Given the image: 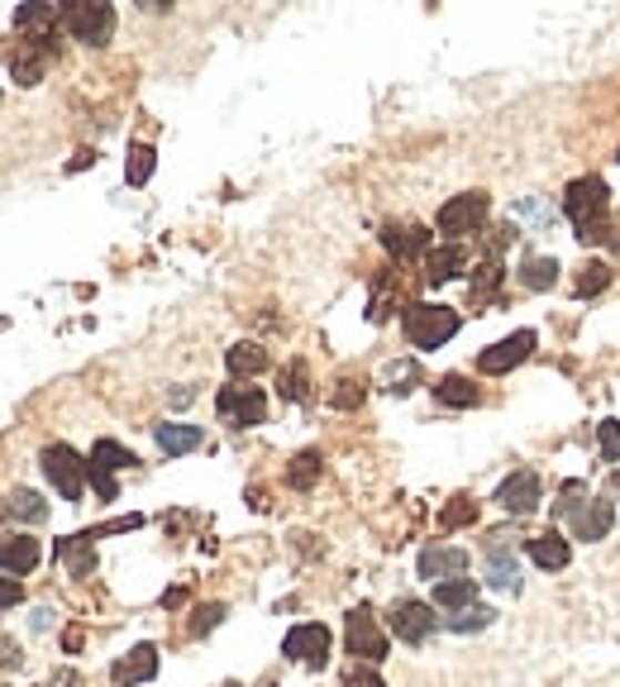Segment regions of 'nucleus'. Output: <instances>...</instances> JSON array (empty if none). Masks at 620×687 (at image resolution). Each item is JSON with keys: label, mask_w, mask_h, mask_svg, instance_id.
<instances>
[{"label": "nucleus", "mask_w": 620, "mask_h": 687, "mask_svg": "<svg viewBox=\"0 0 620 687\" xmlns=\"http://www.w3.org/2000/svg\"><path fill=\"white\" fill-rule=\"evenodd\" d=\"M563 215L572 220V230H578L582 244H607V239H611V230H607V182H601V178L568 182Z\"/></svg>", "instance_id": "f257e3e1"}, {"label": "nucleus", "mask_w": 620, "mask_h": 687, "mask_svg": "<svg viewBox=\"0 0 620 687\" xmlns=\"http://www.w3.org/2000/svg\"><path fill=\"white\" fill-rule=\"evenodd\" d=\"M563 497L568 502H559L553 506V516H559L568 531H572V539H607L611 535V525H616V506L607 502V497H592L582 483H568L563 487Z\"/></svg>", "instance_id": "f03ea898"}, {"label": "nucleus", "mask_w": 620, "mask_h": 687, "mask_svg": "<svg viewBox=\"0 0 620 687\" xmlns=\"http://www.w3.org/2000/svg\"><path fill=\"white\" fill-rule=\"evenodd\" d=\"M402 325H406V340L416 344V348H439V344H449L454 334H458V311L416 301V306H406Z\"/></svg>", "instance_id": "7ed1b4c3"}, {"label": "nucleus", "mask_w": 620, "mask_h": 687, "mask_svg": "<svg viewBox=\"0 0 620 687\" xmlns=\"http://www.w3.org/2000/svg\"><path fill=\"white\" fill-rule=\"evenodd\" d=\"M62 29H68L77 43L101 48V43H110V34H115V10L101 6V0H77V6L62 10Z\"/></svg>", "instance_id": "20e7f679"}, {"label": "nucleus", "mask_w": 620, "mask_h": 687, "mask_svg": "<svg viewBox=\"0 0 620 687\" xmlns=\"http://www.w3.org/2000/svg\"><path fill=\"white\" fill-rule=\"evenodd\" d=\"M134 454L124 449V444H115V440H95V449H91V458H87V477H91V487L101 492V502H115L120 497V487H115V473L120 468H134Z\"/></svg>", "instance_id": "39448f33"}, {"label": "nucleus", "mask_w": 620, "mask_h": 687, "mask_svg": "<svg viewBox=\"0 0 620 687\" xmlns=\"http://www.w3.org/2000/svg\"><path fill=\"white\" fill-rule=\"evenodd\" d=\"M43 473L48 483L58 487L62 502H82V487H87V463L77 458L68 444H48L43 449Z\"/></svg>", "instance_id": "423d86ee"}, {"label": "nucleus", "mask_w": 620, "mask_h": 687, "mask_svg": "<svg viewBox=\"0 0 620 687\" xmlns=\"http://www.w3.org/2000/svg\"><path fill=\"white\" fill-rule=\"evenodd\" d=\"M348 654H354V659H363V664H382L387 659V630L377 626V616L368 612V606H354V612H348Z\"/></svg>", "instance_id": "0eeeda50"}, {"label": "nucleus", "mask_w": 620, "mask_h": 687, "mask_svg": "<svg viewBox=\"0 0 620 687\" xmlns=\"http://www.w3.org/2000/svg\"><path fill=\"white\" fill-rule=\"evenodd\" d=\"M215 411H220V421H225V425L248 430V425H263L267 396L258 387H225V392L215 396Z\"/></svg>", "instance_id": "6e6552de"}, {"label": "nucleus", "mask_w": 620, "mask_h": 687, "mask_svg": "<svg viewBox=\"0 0 620 687\" xmlns=\"http://www.w3.org/2000/svg\"><path fill=\"white\" fill-rule=\"evenodd\" d=\"M487 191H464V196H454V201H444V211H439V234H472L477 225L487 220Z\"/></svg>", "instance_id": "1a4fd4ad"}, {"label": "nucleus", "mask_w": 620, "mask_h": 687, "mask_svg": "<svg viewBox=\"0 0 620 687\" xmlns=\"http://www.w3.org/2000/svg\"><path fill=\"white\" fill-rule=\"evenodd\" d=\"M282 654L296 664H311L321 668L329 659V626H321V620H306V626H292L282 640Z\"/></svg>", "instance_id": "9d476101"}, {"label": "nucleus", "mask_w": 620, "mask_h": 687, "mask_svg": "<svg viewBox=\"0 0 620 687\" xmlns=\"http://www.w3.org/2000/svg\"><path fill=\"white\" fill-rule=\"evenodd\" d=\"M387 620H392L396 640H406V645H425L429 635H435V626H439L435 606H425V602H396Z\"/></svg>", "instance_id": "9b49d317"}, {"label": "nucleus", "mask_w": 620, "mask_h": 687, "mask_svg": "<svg viewBox=\"0 0 620 687\" xmlns=\"http://www.w3.org/2000/svg\"><path fill=\"white\" fill-rule=\"evenodd\" d=\"M535 354V330H516V334H506L501 344H491V348H482V354H477V367H482V373H511L516 363H525Z\"/></svg>", "instance_id": "f8f14e48"}, {"label": "nucleus", "mask_w": 620, "mask_h": 687, "mask_svg": "<svg viewBox=\"0 0 620 687\" xmlns=\"http://www.w3.org/2000/svg\"><path fill=\"white\" fill-rule=\"evenodd\" d=\"M539 492H545V487H539V473L520 468V473H511L497 487V497H491V502H497L501 511H511V516H530V511L539 506Z\"/></svg>", "instance_id": "ddd939ff"}, {"label": "nucleus", "mask_w": 620, "mask_h": 687, "mask_svg": "<svg viewBox=\"0 0 620 687\" xmlns=\"http://www.w3.org/2000/svg\"><path fill=\"white\" fill-rule=\"evenodd\" d=\"M416 568H420V578H429V583H449V578H464V573H468V554L454 549V545H429V549H420Z\"/></svg>", "instance_id": "4468645a"}, {"label": "nucleus", "mask_w": 620, "mask_h": 687, "mask_svg": "<svg viewBox=\"0 0 620 687\" xmlns=\"http://www.w3.org/2000/svg\"><path fill=\"white\" fill-rule=\"evenodd\" d=\"M43 62H48V43H34V39L14 43V53H10L14 82H20V87H39L43 82Z\"/></svg>", "instance_id": "2eb2a0df"}, {"label": "nucleus", "mask_w": 620, "mask_h": 687, "mask_svg": "<svg viewBox=\"0 0 620 687\" xmlns=\"http://www.w3.org/2000/svg\"><path fill=\"white\" fill-rule=\"evenodd\" d=\"M382 244H387V253L396 263H406V259L429 253V230H420V225H387V230H382Z\"/></svg>", "instance_id": "dca6fc26"}, {"label": "nucleus", "mask_w": 620, "mask_h": 687, "mask_svg": "<svg viewBox=\"0 0 620 687\" xmlns=\"http://www.w3.org/2000/svg\"><path fill=\"white\" fill-rule=\"evenodd\" d=\"M157 674V649L153 645H139V649H130L124 659L110 668V678H115V687H134V683H149Z\"/></svg>", "instance_id": "f3484780"}, {"label": "nucleus", "mask_w": 620, "mask_h": 687, "mask_svg": "<svg viewBox=\"0 0 620 687\" xmlns=\"http://www.w3.org/2000/svg\"><path fill=\"white\" fill-rule=\"evenodd\" d=\"M0 568L14 573V578L34 573V568H39V539H29V535H6V539H0Z\"/></svg>", "instance_id": "a211bd4d"}, {"label": "nucleus", "mask_w": 620, "mask_h": 687, "mask_svg": "<svg viewBox=\"0 0 620 687\" xmlns=\"http://www.w3.org/2000/svg\"><path fill=\"white\" fill-rule=\"evenodd\" d=\"M468 267V253L458 249V244H444V249H429L425 253V282L429 286H444V282H454L458 273Z\"/></svg>", "instance_id": "6ab92c4d"}, {"label": "nucleus", "mask_w": 620, "mask_h": 687, "mask_svg": "<svg viewBox=\"0 0 620 687\" xmlns=\"http://www.w3.org/2000/svg\"><path fill=\"white\" fill-rule=\"evenodd\" d=\"M525 554L535 558V568H545V573H559V568H568V558H572V549H568V539L553 531V535H535V539H525Z\"/></svg>", "instance_id": "aec40b11"}, {"label": "nucleus", "mask_w": 620, "mask_h": 687, "mask_svg": "<svg viewBox=\"0 0 620 687\" xmlns=\"http://www.w3.org/2000/svg\"><path fill=\"white\" fill-rule=\"evenodd\" d=\"M487 583L497 587V593H520V558L506 545L487 549Z\"/></svg>", "instance_id": "412c9836"}, {"label": "nucleus", "mask_w": 620, "mask_h": 687, "mask_svg": "<svg viewBox=\"0 0 620 687\" xmlns=\"http://www.w3.org/2000/svg\"><path fill=\"white\" fill-rule=\"evenodd\" d=\"M153 440H157V449H163L167 458L172 454H191V449H201V425H157L153 430Z\"/></svg>", "instance_id": "4be33fe9"}, {"label": "nucleus", "mask_w": 620, "mask_h": 687, "mask_svg": "<svg viewBox=\"0 0 620 687\" xmlns=\"http://www.w3.org/2000/svg\"><path fill=\"white\" fill-rule=\"evenodd\" d=\"M435 396H439V406H454V411H468V406L482 402V392H477L468 377H458V373L439 377V382H435Z\"/></svg>", "instance_id": "5701e85b"}, {"label": "nucleus", "mask_w": 620, "mask_h": 687, "mask_svg": "<svg viewBox=\"0 0 620 687\" xmlns=\"http://www.w3.org/2000/svg\"><path fill=\"white\" fill-rule=\"evenodd\" d=\"M435 606L439 612H464V606H477V578L435 583Z\"/></svg>", "instance_id": "b1692460"}, {"label": "nucleus", "mask_w": 620, "mask_h": 687, "mask_svg": "<svg viewBox=\"0 0 620 687\" xmlns=\"http://www.w3.org/2000/svg\"><path fill=\"white\" fill-rule=\"evenodd\" d=\"M520 286H530V292L559 286V259H520Z\"/></svg>", "instance_id": "393cba45"}, {"label": "nucleus", "mask_w": 620, "mask_h": 687, "mask_svg": "<svg viewBox=\"0 0 620 687\" xmlns=\"http://www.w3.org/2000/svg\"><path fill=\"white\" fill-rule=\"evenodd\" d=\"M58 558L77 573V578H87L91 564H95V554H91V535H68V539H58Z\"/></svg>", "instance_id": "a878e982"}, {"label": "nucleus", "mask_w": 620, "mask_h": 687, "mask_svg": "<svg viewBox=\"0 0 620 687\" xmlns=\"http://www.w3.org/2000/svg\"><path fill=\"white\" fill-rule=\"evenodd\" d=\"M225 363H230L234 377H258L263 367H267V354H263L258 344H234L230 354H225Z\"/></svg>", "instance_id": "bb28decb"}, {"label": "nucleus", "mask_w": 620, "mask_h": 687, "mask_svg": "<svg viewBox=\"0 0 620 687\" xmlns=\"http://www.w3.org/2000/svg\"><path fill=\"white\" fill-rule=\"evenodd\" d=\"M6 511H10V516H20V521H29V525L48 521V506H43V497H39V492H29V487L10 492V497H6Z\"/></svg>", "instance_id": "cd10ccee"}, {"label": "nucleus", "mask_w": 620, "mask_h": 687, "mask_svg": "<svg viewBox=\"0 0 620 687\" xmlns=\"http://www.w3.org/2000/svg\"><path fill=\"white\" fill-rule=\"evenodd\" d=\"M491 616H497V612H487V606H464V612H449V616H444V630L472 635V630H487Z\"/></svg>", "instance_id": "c85d7f7f"}, {"label": "nucleus", "mask_w": 620, "mask_h": 687, "mask_svg": "<svg viewBox=\"0 0 620 687\" xmlns=\"http://www.w3.org/2000/svg\"><path fill=\"white\" fill-rule=\"evenodd\" d=\"M607 286H611V267L607 263H587V267H578V277H572V292L578 296L607 292Z\"/></svg>", "instance_id": "c756f323"}, {"label": "nucleus", "mask_w": 620, "mask_h": 687, "mask_svg": "<svg viewBox=\"0 0 620 687\" xmlns=\"http://www.w3.org/2000/svg\"><path fill=\"white\" fill-rule=\"evenodd\" d=\"M315 477H321V454H315V449L296 454V458H292V468H286V483H292V487H311Z\"/></svg>", "instance_id": "7c9ffc66"}, {"label": "nucleus", "mask_w": 620, "mask_h": 687, "mask_svg": "<svg viewBox=\"0 0 620 687\" xmlns=\"http://www.w3.org/2000/svg\"><path fill=\"white\" fill-rule=\"evenodd\" d=\"M124 178H130V186H143V182L153 178V149H149V143H134V149H130Z\"/></svg>", "instance_id": "2f4dec72"}, {"label": "nucleus", "mask_w": 620, "mask_h": 687, "mask_svg": "<svg viewBox=\"0 0 620 687\" xmlns=\"http://www.w3.org/2000/svg\"><path fill=\"white\" fill-rule=\"evenodd\" d=\"M282 396L286 402H306V363H292L282 373Z\"/></svg>", "instance_id": "473e14b6"}, {"label": "nucleus", "mask_w": 620, "mask_h": 687, "mask_svg": "<svg viewBox=\"0 0 620 687\" xmlns=\"http://www.w3.org/2000/svg\"><path fill=\"white\" fill-rule=\"evenodd\" d=\"M497 282H501V267H497V259H487V267H477V277H472V296H491Z\"/></svg>", "instance_id": "72a5a7b5"}, {"label": "nucleus", "mask_w": 620, "mask_h": 687, "mask_svg": "<svg viewBox=\"0 0 620 687\" xmlns=\"http://www.w3.org/2000/svg\"><path fill=\"white\" fill-rule=\"evenodd\" d=\"M601 463H620V425L601 421Z\"/></svg>", "instance_id": "f704fd0d"}, {"label": "nucleus", "mask_w": 620, "mask_h": 687, "mask_svg": "<svg viewBox=\"0 0 620 687\" xmlns=\"http://www.w3.org/2000/svg\"><path fill=\"white\" fill-rule=\"evenodd\" d=\"M363 392H368V387H363V377H344V382H339V392H334V406H344V411H348V406H358V402H363Z\"/></svg>", "instance_id": "c9c22d12"}, {"label": "nucleus", "mask_w": 620, "mask_h": 687, "mask_svg": "<svg viewBox=\"0 0 620 687\" xmlns=\"http://www.w3.org/2000/svg\"><path fill=\"white\" fill-rule=\"evenodd\" d=\"M468 521H477V502L454 497V506H444V525H468Z\"/></svg>", "instance_id": "e433bc0d"}, {"label": "nucleus", "mask_w": 620, "mask_h": 687, "mask_svg": "<svg viewBox=\"0 0 620 687\" xmlns=\"http://www.w3.org/2000/svg\"><path fill=\"white\" fill-rule=\"evenodd\" d=\"M387 377L396 382L392 392H410V382H420V373H416V363H392L387 367Z\"/></svg>", "instance_id": "4c0bfd02"}, {"label": "nucleus", "mask_w": 620, "mask_h": 687, "mask_svg": "<svg viewBox=\"0 0 620 687\" xmlns=\"http://www.w3.org/2000/svg\"><path fill=\"white\" fill-rule=\"evenodd\" d=\"M220 616H225V606H201L196 620H191V635H205L211 626H220Z\"/></svg>", "instance_id": "58836bf2"}, {"label": "nucleus", "mask_w": 620, "mask_h": 687, "mask_svg": "<svg viewBox=\"0 0 620 687\" xmlns=\"http://www.w3.org/2000/svg\"><path fill=\"white\" fill-rule=\"evenodd\" d=\"M20 602H24L20 578H0V612H6V606H20Z\"/></svg>", "instance_id": "ea45409f"}, {"label": "nucleus", "mask_w": 620, "mask_h": 687, "mask_svg": "<svg viewBox=\"0 0 620 687\" xmlns=\"http://www.w3.org/2000/svg\"><path fill=\"white\" fill-rule=\"evenodd\" d=\"M344 687H387V683H382V678L373 674V668H354V674L344 678Z\"/></svg>", "instance_id": "a19ab883"}]
</instances>
